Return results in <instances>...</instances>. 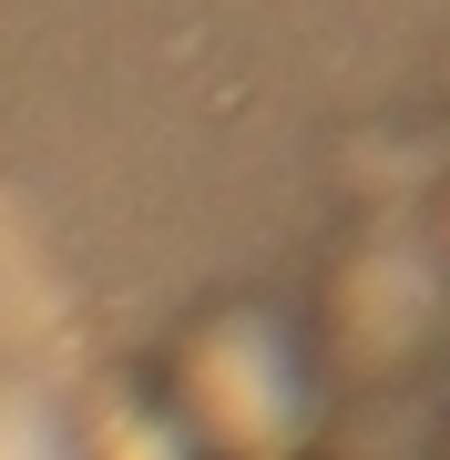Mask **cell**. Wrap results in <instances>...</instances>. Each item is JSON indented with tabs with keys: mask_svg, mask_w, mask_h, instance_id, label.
I'll list each match as a JSON object with an SVG mask.
<instances>
[{
	"mask_svg": "<svg viewBox=\"0 0 450 460\" xmlns=\"http://www.w3.org/2000/svg\"><path fill=\"white\" fill-rule=\"evenodd\" d=\"M0 460H62V429H51L21 389H0Z\"/></svg>",
	"mask_w": 450,
	"mask_h": 460,
	"instance_id": "cell-1",
	"label": "cell"
}]
</instances>
